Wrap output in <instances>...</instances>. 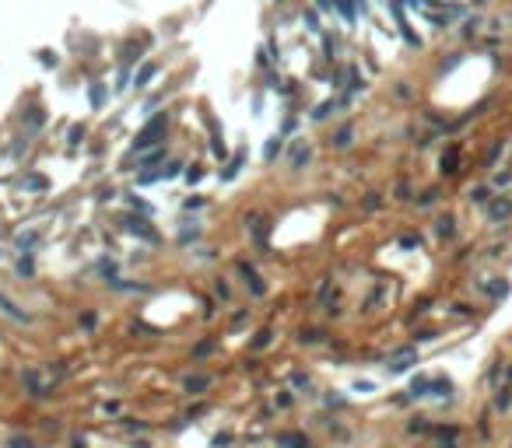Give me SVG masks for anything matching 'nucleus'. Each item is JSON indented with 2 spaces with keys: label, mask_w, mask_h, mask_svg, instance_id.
Wrapping results in <instances>:
<instances>
[{
  "label": "nucleus",
  "mask_w": 512,
  "mask_h": 448,
  "mask_svg": "<svg viewBox=\"0 0 512 448\" xmlns=\"http://www.w3.org/2000/svg\"><path fill=\"white\" fill-rule=\"evenodd\" d=\"M165 126H169V119H165V116L148 119V123H144V130L137 133V140H134V151H148V147H155L158 137L165 133Z\"/></svg>",
  "instance_id": "f257e3e1"
},
{
  "label": "nucleus",
  "mask_w": 512,
  "mask_h": 448,
  "mask_svg": "<svg viewBox=\"0 0 512 448\" xmlns=\"http://www.w3.org/2000/svg\"><path fill=\"white\" fill-rule=\"evenodd\" d=\"M414 364H417V350H414V347H407V350H396L393 357H390L386 371H390V375H404V371H411Z\"/></svg>",
  "instance_id": "f03ea898"
},
{
  "label": "nucleus",
  "mask_w": 512,
  "mask_h": 448,
  "mask_svg": "<svg viewBox=\"0 0 512 448\" xmlns=\"http://www.w3.org/2000/svg\"><path fill=\"white\" fill-rule=\"evenodd\" d=\"M509 214H512V200L509 196H491V200H488V221L498 224V221H505Z\"/></svg>",
  "instance_id": "7ed1b4c3"
},
{
  "label": "nucleus",
  "mask_w": 512,
  "mask_h": 448,
  "mask_svg": "<svg viewBox=\"0 0 512 448\" xmlns=\"http://www.w3.org/2000/svg\"><path fill=\"white\" fill-rule=\"evenodd\" d=\"M239 273L246 277V284H249V291H253L256 298H263V294H267V284L260 280V273H256L253 263H239Z\"/></svg>",
  "instance_id": "20e7f679"
},
{
  "label": "nucleus",
  "mask_w": 512,
  "mask_h": 448,
  "mask_svg": "<svg viewBox=\"0 0 512 448\" xmlns=\"http://www.w3.org/2000/svg\"><path fill=\"white\" fill-rule=\"evenodd\" d=\"M274 441H277V448H309V438L302 431H281Z\"/></svg>",
  "instance_id": "39448f33"
},
{
  "label": "nucleus",
  "mask_w": 512,
  "mask_h": 448,
  "mask_svg": "<svg viewBox=\"0 0 512 448\" xmlns=\"http://www.w3.org/2000/svg\"><path fill=\"white\" fill-rule=\"evenodd\" d=\"M126 231L140 235L144 242H158V231H155V228H148V221H144V217H130V221H126Z\"/></svg>",
  "instance_id": "423d86ee"
},
{
  "label": "nucleus",
  "mask_w": 512,
  "mask_h": 448,
  "mask_svg": "<svg viewBox=\"0 0 512 448\" xmlns=\"http://www.w3.org/2000/svg\"><path fill=\"white\" fill-rule=\"evenodd\" d=\"M0 312H4V315H11L14 322H28V319H32L28 312H21V308H18V301H11V298H7L4 291H0Z\"/></svg>",
  "instance_id": "0eeeda50"
},
{
  "label": "nucleus",
  "mask_w": 512,
  "mask_h": 448,
  "mask_svg": "<svg viewBox=\"0 0 512 448\" xmlns=\"http://www.w3.org/2000/svg\"><path fill=\"white\" fill-rule=\"evenodd\" d=\"M155 77H158V63H144V67L137 70V77H134V88L140 91V88H148Z\"/></svg>",
  "instance_id": "6e6552de"
},
{
  "label": "nucleus",
  "mask_w": 512,
  "mask_h": 448,
  "mask_svg": "<svg viewBox=\"0 0 512 448\" xmlns=\"http://www.w3.org/2000/svg\"><path fill=\"white\" fill-rule=\"evenodd\" d=\"M242 165H246V151H239V154L232 158L228 165H225V172H221V182H232V179L242 172Z\"/></svg>",
  "instance_id": "1a4fd4ad"
},
{
  "label": "nucleus",
  "mask_w": 512,
  "mask_h": 448,
  "mask_svg": "<svg viewBox=\"0 0 512 448\" xmlns=\"http://www.w3.org/2000/svg\"><path fill=\"white\" fill-rule=\"evenodd\" d=\"M182 389L190 392V396H193V392H204V389H211V375H190V378L182 382Z\"/></svg>",
  "instance_id": "9d476101"
},
{
  "label": "nucleus",
  "mask_w": 512,
  "mask_h": 448,
  "mask_svg": "<svg viewBox=\"0 0 512 448\" xmlns=\"http://www.w3.org/2000/svg\"><path fill=\"white\" fill-rule=\"evenodd\" d=\"M309 158H313V147H309V144H298L295 154H291V168H302V165H309Z\"/></svg>",
  "instance_id": "9b49d317"
},
{
  "label": "nucleus",
  "mask_w": 512,
  "mask_h": 448,
  "mask_svg": "<svg viewBox=\"0 0 512 448\" xmlns=\"http://www.w3.org/2000/svg\"><path fill=\"white\" fill-rule=\"evenodd\" d=\"M88 98H92V109H102V105H105V84L95 81V84L88 88Z\"/></svg>",
  "instance_id": "f8f14e48"
},
{
  "label": "nucleus",
  "mask_w": 512,
  "mask_h": 448,
  "mask_svg": "<svg viewBox=\"0 0 512 448\" xmlns=\"http://www.w3.org/2000/svg\"><path fill=\"white\" fill-rule=\"evenodd\" d=\"M14 242H18L21 252H32V249H35V242H39V235H35V231H21Z\"/></svg>",
  "instance_id": "ddd939ff"
},
{
  "label": "nucleus",
  "mask_w": 512,
  "mask_h": 448,
  "mask_svg": "<svg viewBox=\"0 0 512 448\" xmlns=\"http://www.w3.org/2000/svg\"><path fill=\"white\" fill-rule=\"evenodd\" d=\"M334 7L344 14V21H355V14H358V4H355V0H334Z\"/></svg>",
  "instance_id": "4468645a"
},
{
  "label": "nucleus",
  "mask_w": 512,
  "mask_h": 448,
  "mask_svg": "<svg viewBox=\"0 0 512 448\" xmlns=\"http://www.w3.org/2000/svg\"><path fill=\"white\" fill-rule=\"evenodd\" d=\"M21 382L28 385V392H32L35 399H42V396H46V389H42V385H39V378H35V371H25V378H21Z\"/></svg>",
  "instance_id": "2eb2a0df"
},
{
  "label": "nucleus",
  "mask_w": 512,
  "mask_h": 448,
  "mask_svg": "<svg viewBox=\"0 0 512 448\" xmlns=\"http://www.w3.org/2000/svg\"><path fill=\"white\" fill-rule=\"evenodd\" d=\"M158 161H165V147L144 151V158H140V168H151V165H158Z\"/></svg>",
  "instance_id": "dca6fc26"
},
{
  "label": "nucleus",
  "mask_w": 512,
  "mask_h": 448,
  "mask_svg": "<svg viewBox=\"0 0 512 448\" xmlns=\"http://www.w3.org/2000/svg\"><path fill=\"white\" fill-rule=\"evenodd\" d=\"M484 294H491V298H505L509 294V280H495V284H484Z\"/></svg>",
  "instance_id": "f3484780"
},
{
  "label": "nucleus",
  "mask_w": 512,
  "mask_h": 448,
  "mask_svg": "<svg viewBox=\"0 0 512 448\" xmlns=\"http://www.w3.org/2000/svg\"><path fill=\"white\" fill-rule=\"evenodd\" d=\"M453 217H438V221H435V235H438V238H449V235H453Z\"/></svg>",
  "instance_id": "a211bd4d"
},
{
  "label": "nucleus",
  "mask_w": 512,
  "mask_h": 448,
  "mask_svg": "<svg viewBox=\"0 0 512 448\" xmlns=\"http://www.w3.org/2000/svg\"><path fill=\"white\" fill-rule=\"evenodd\" d=\"M179 172H182V161H169V165H165L161 172H155V176H158V179H165V182H169V179H176Z\"/></svg>",
  "instance_id": "6ab92c4d"
},
{
  "label": "nucleus",
  "mask_w": 512,
  "mask_h": 448,
  "mask_svg": "<svg viewBox=\"0 0 512 448\" xmlns=\"http://www.w3.org/2000/svg\"><path fill=\"white\" fill-rule=\"evenodd\" d=\"M432 378H414V385H411V396H432Z\"/></svg>",
  "instance_id": "aec40b11"
},
{
  "label": "nucleus",
  "mask_w": 512,
  "mask_h": 448,
  "mask_svg": "<svg viewBox=\"0 0 512 448\" xmlns=\"http://www.w3.org/2000/svg\"><path fill=\"white\" fill-rule=\"evenodd\" d=\"M200 238V228H197V221H193V228H182L179 231V245H190V242H197Z\"/></svg>",
  "instance_id": "412c9836"
},
{
  "label": "nucleus",
  "mask_w": 512,
  "mask_h": 448,
  "mask_svg": "<svg viewBox=\"0 0 512 448\" xmlns=\"http://www.w3.org/2000/svg\"><path fill=\"white\" fill-rule=\"evenodd\" d=\"M277 154H281V137H270V140H267V147H263V158H267V161H274Z\"/></svg>",
  "instance_id": "4be33fe9"
},
{
  "label": "nucleus",
  "mask_w": 512,
  "mask_h": 448,
  "mask_svg": "<svg viewBox=\"0 0 512 448\" xmlns=\"http://www.w3.org/2000/svg\"><path fill=\"white\" fill-rule=\"evenodd\" d=\"M18 273L21 277H32V273H35V263H32V252H25L18 259Z\"/></svg>",
  "instance_id": "5701e85b"
},
{
  "label": "nucleus",
  "mask_w": 512,
  "mask_h": 448,
  "mask_svg": "<svg viewBox=\"0 0 512 448\" xmlns=\"http://www.w3.org/2000/svg\"><path fill=\"white\" fill-rule=\"evenodd\" d=\"M470 200L473 203H488V200H491V186H477V189L470 193Z\"/></svg>",
  "instance_id": "b1692460"
},
{
  "label": "nucleus",
  "mask_w": 512,
  "mask_h": 448,
  "mask_svg": "<svg viewBox=\"0 0 512 448\" xmlns=\"http://www.w3.org/2000/svg\"><path fill=\"white\" fill-rule=\"evenodd\" d=\"M25 189H32V193H42V189H46V179H42V176H28V179H25Z\"/></svg>",
  "instance_id": "393cba45"
},
{
  "label": "nucleus",
  "mask_w": 512,
  "mask_h": 448,
  "mask_svg": "<svg viewBox=\"0 0 512 448\" xmlns=\"http://www.w3.org/2000/svg\"><path fill=\"white\" fill-rule=\"evenodd\" d=\"M42 123H46V112H42V109H28V126H32V130H39Z\"/></svg>",
  "instance_id": "a878e982"
},
{
  "label": "nucleus",
  "mask_w": 512,
  "mask_h": 448,
  "mask_svg": "<svg viewBox=\"0 0 512 448\" xmlns=\"http://www.w3.org/2000/svg\"><path fill=\"white\" fill-rule=\"evenodd\" d=\"M456 154H460V151H456V147H449V154L442 158V172H446V176H449V172H456Z\"/></svg>",
  "instance_id": "bb28decb"
},
{
  "label": "nucleus",
  "mask_w": 512,
  "mask_h": 448,
  "mask_svg": "<svg viewBox=\"0 0 512 448\" xmlns=\"http://www.w3.org/2000/svg\"><path fill=\"white\" fill-rule=\"evenodd\" d=\"M211 151H214L217 158H225V154H228V147H225V137L217 133V130H214V140H211Z\"/></svg>",
  "instance_id": "cd10ccee"
},
{
  "label": "nucleus",
  "mask_w": 512,
  "mask_h": 448,
  "mask_svg": "<svg viewBox=\"0 0 512 448\" xmlns=\"http://www.w3.org/2000/svg\"><path fill=\"white\" fill-rule=\"evenodd\" d=\"M334 144H337V147H348V144H351V126H340L337 137H334Z\"/></svg>",
  "instance_id": "c85d7f7f"
},
{
  "label": "nucleus",
  "mask_w": 512,
  "mask_h": 448,
  "mask_svg": "<svg viewBox=\"0 0 512 448\" xmlns=\"http://www.w3.org/2000/svg\"><path fill=\"white\" fill-rule=\"evenodd\" d=\"M337 109V102H323V105H316V112H313V119H326L330 112Z\"/></svg>",
  "instance_id": "c756f323"
},
{
  "label": "nucleus",
  "mask_w": 512,
  "mask_h": 448,
  "mask_svg": "<svg viewBox=\"0 0 512 448\" xmlns=\"http://www.w3.org/2000/svg\"><path fill=\"white\" fill-rule=\"evenodd\" d=\"M449 389H453V385H449L446 378H435L432 382V396H449Z\"/></svg>",
  "instance_id": "7c9ffc66"
},
{
  "label": "nucleus",
  "mask_w": 512,
  "mask_h": 448,
  "mask_svg": "<svg viewBox=\"0 0 512 448\" xmlns=\"http://www.w3.org/2000/svg\"><path fill=\"white\" fill-rule=\"evenodd\" d=\"M302 21H305V28H309V32H319V14H316V11H305Z\"/></svg>",
  "instance_id": "2f4dec72"
},
{
  "label": "nucleus",
  "mask_w": 512,
  "mask_h": 448,
  "mask_svg": "<svg viewBox=\"0 0 512 448\" xmlns=\"http://www.w3.org/2000/svg\"><path fill=\"white\" fill-rule=\"evenodd\" d=\"M7 448H35V445H32V438H21V434H14V438H7Z\"/></svg>",
  "instance_id": "473e14b6"
},
{
  "label": "nucleus",
  "mask_w": 512,
  "mask_h": 448,
  "mask_svg": "<svg viewBox=\"0 0 512 448\" xmlns=\"http://www.w3.org/2000/svg\"><path fill=\"white\" fill-rule=\"evenodd\" d=\"M267 343H270V329H260L256 333V340H253V350H263Z\"/></svg>",
  "instance_id": "72a5a7b5"
},
{
  "label": "nucleus",
  "mask_w": 512,
  "mask_h": 448,
  "mask_svg": "<svg viewBox=\"0 0 512 448\" xmlns=\"http://www.w3.org/2000/svg\"><path fill=\"white\" fill-rule=\"evenodd\" d=\"M435 200H438V189H428V193H421V200H417V207H432Z\"/></svg>",
  "instance_id": "f704fd0d"
},
{
  "label": "nucleus",
  "mask_w": 512,
  "mask_h": 448,
  "mask_svg": "<svg viewBox=\"0 0 512 448\" xmlns=\"http://www.w3.org/2000/svg\"><path fill=\"white\" fill-rule=\"evenodd\" d=\"M319 336H323L319 329H302V336H298V340H302V343H319Z\"/></svg>",
  "instance_id": "c9c22d12"
},
{
  "label": "nucleus",
  "mask_w": 512,
  "mask_h": 448,
  "mask_svg": "<svg viewBox=\"0 0 512 448\" xmlns=\"http://www.w3.org/2000/svg\"><path fill=\"white\" fill-rule=\"evenodd\" d=\"M39 60H42V67H57L60 60H57V53H49V49H42L39 53Z\"/></svg>",
  "instance_id": "e433bc0d"
},
{
  "label": "nucleus",
  "mask_w": 512,
  "mask_h": 448,
  "mask_svg": "<svg viewBox=\"0 0 512 448\" xmlns=\"http://www.w3.org/2000/svg\"><path fill=\"white\" fill-rule=\"evenodd\" d=\"M67 140H70V144H81V140H84V126H70Z\"/></svg>",
  "instance_id": "4c0bfd02"
},
{
  "label": "nucleus",
  "mask_w": 512,
  "mask_h": 448,
  "mask_svg": "<svg viewBox=\"0 0 512 448\" xmlns=\"http://www.w3.org/2000/svg\"><path fill=\"white\" fill-rule=\"evenodd\" d=\"M130 207L140 210V214H151V203H144V200H137V196H130Z\"/></svg>",
  "instance_id": "58836bf2"
},
{
  "label": "nucleus",
  "mask_w": 512,
  "mask_h": 448,
  "mask_svg": "<svg viewBox=\"0 0 512 448\" xmlns=\"http://www.w3.org/2000/svg\"><path fill=\"white\" fill-rule=\"evenodd\" d=\"M186 179H190V182H200V179H204V168H197V165L186 168Z\"/></svg>",
  "instance_id": "ea45409f"
},
{
  "label": "nucleus",
  "mask_w": 512,
  "mask_h": 448,
  "mask_svg": "<svg viewBox=\"0 0 512 448\" xmlns=\"http://www.w3.org/2000/svg\"><path fill=\"white\" fill-rule=\"evenodd\" d=\"M214 448H225V445H232V434H217L214 441H211Z\"/></svg>",
  "instance_id": "a19ab883"
},
{
  "label": "nucleus",
  "mask_w": 512,
  "mask_h": 448,
  "mask_svg": "<svg viewBox=\"0 0 512 448\" xmlns=\"http://www.w3.org/2000/svg\"><path fill=\"white\" fill-rule=\"evenodd\" d=\"M182 207H186V210H197V207H204V200H200V196H190Z\"/></svg>",
  "instance_id": "79ce46f5"
},
{
  "label": "nucleus",
  "mask_w": 512,
  "mask_h": 448,
  "mask_svg": "<svg viewBox=\"0 0 512 448\" xmlns=\"http://www.w3.org/2000/svg\"><path fill=\"white\" fill-rule=\"evenodd\" d=\"M417 242H421V238H417V235H407V238H400V245H404V249H414V245H417Z\"/></svg>",
  "instance_id": "37998d69"
},
{
  "label": "nucleus",
  "mask_w": 512,
  "mask_h": 448,
  "mask_svg": "<svg viewBox=\"0 0 512 448\" xmlns=\"http://www.w3.org/2000/svg\"><path fill=\"white\" fill-rule=\"evenodd\" d=\"M495 403H498V406H502V410L509 406V389H502V392H498V399H495Z\"/></svg>",
  "instance_id": "c03bdc74"
},
{
  "label": "nucleus",
  "mask_w": 512,
  "mask_h": 448,
  "mask_svg": "<svg viewBox=\"0 0 512 448\" xmlns=\"http://www.w3.org/2000/svg\"><path fill=\"white\" fill-rule=\"evenodd\" d=\"M291 382H295L298 389H309V378H305V375H295V378H291Z\"/></svg>",
  "instance_id": "a18cd8bd"
},
{
  "label": "nucleus",
  "mask_w": 512,
  "mask_h": 448,
  "mask_svg": "<svg viewBox=\"0 0 512 448\" xmlns=\"http://www.w3.org/2000/svg\"><path fill=\"white\" fill-rule=\"evenodd\" d=\"M316 7L319 11H334V0H316Z\"/></svg>",
  "instance_id": "49530a36"
},
{
  "label": "nucleus",
  "mask_w": 512,
  "mask_h": 448,
  "mask_svg": "<svg viewBox=\"0 0 512 448\" xmlns=\"http://www.w3.org/2000/svg\"><path fill=\"white\" fill-rule=\"evenodd\" d=\"M70 445H74V448H84V438H81V434H74V441H70Z\"/></svg>",
  "instance_id": "de8ad7c7"
},
{
  "label": "nucleus",
  "mask_w": 512,
  "mask_h": 448,
  "mask_svg": "<svg viewBox=\"0 0 512 448\" xmlns=\"http://www.w3.org/2000/svg\"><path fill=\"white\" fill-rule=\"evenodd\" d=\"M438 448H456V445H453V441H442V445H438Z\"/></svg>",
  "instance_id": "09e8293b"
}]
</instances>
